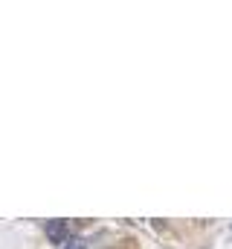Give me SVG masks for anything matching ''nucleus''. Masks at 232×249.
I'll use <instances>...</instances> for the list:
<instances>
[{"label": "nucleus", "instance_id": "1", "mask_svg": "<svg viewBox=\"0 0 232 249\" xmlns=\"http://www.w3.org/2000/svg\"><path fill=\"white\" fill-rule=\"evenodd\" d=\"M47 238L58 244V247H64L67 241H70V226H67V220H47Z\"/></svg>", "mask_w": 232, "mask_h": 249}, {"label": "nucleus", "instance_id": "2", "mask_svg": "<svg viewBox=\"0 0 232 249\" xmlns=\"http://www.w3.org/2000/svg\"><path fill=\"white\" fill-rule=\"evenodd\" d=\"M64 249H87V244L76 238V241H67V244H64Z\"/></svg>", "mask_w": 232, "mask_h": 249}]
</instances>
